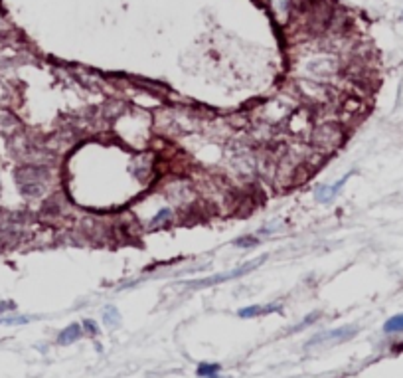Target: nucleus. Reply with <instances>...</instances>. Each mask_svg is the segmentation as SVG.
I'll list each match as a JSON object with an SVG mask.
<instances>
[{"label": "nucleus", "mask_w": 403, "mask_h": 378, "mask_svg": "<svg viewBox=\"0 0 403 378\" xmlns=\"http://www.w3.org/2000/svg\"><path fill=\"white\" fill-rule=\"evenodd\" d=\"M219 370H221V366L215 364V362H202V364L196 368V374L200 378H217Z\"/></svg>", "instance_id": "obj_6"}, {"label": "nucleus", "mask_w": 403, "mask_h": 378, "mask_svg": "<svg viewBox=\"0 0 403 378\" xmlns=\"http://www.w3.org/2000/svg\"><path fill=\"white\" fill-rule=\"evenodd\" d=\"M354 335V329H336V331H328V333H320L316 335L314 339H310L307 343V347H312V345H318V343H330V341H342V339H350Z\"/></svg>", "instance_id": "obj_3"}, {"label": "nucleus", "mask_w": 403, "mask_h": 378, "mask_svg": "<svg viewBox=\"0 0 403 378\" xmlns=\"http://www.w3.org/2000/svg\"><path fill=\"white\" fill-rule=\"evenodd\" d=\"M168 216H170V208H164V210H160V212L154 216V220H152V222H160L162 218H168Z\"/></svg>", "instance_id": "obj_12"}, {"label": "nucleus", "mask_w": 403, "mask_h": 378, "mask_svg": "<svg viewBox=\"0 0 403 378\" xmlns=\"http://www.w3.org/2000/svg\"><path fill=\"white\" fill-rule=\"evenodd\" d=\"M105 323H109V325H117L119 323V313L115 307L107 309V313H105Z\"/></svg>", "instance_id": "obj_8"}, {"label": "nucleus", "mask_w": 403, "mask_h": 378, "mask_svg": "<svg viewBox=\"0 0 403 378\" xmlns=\"http://www.w3.org/2000/svg\"><path fill=\"white\" fill-rule=\"evenodd\" d=\"M275 311H281V307L279 305H267V307H263V305H251V307L239 309L237 315L243 317V319H251V317H257L261 313H275Z\"/></svg>", "instance_id": "obj_5"}, {"label": "nucleus", "mask_w": 403, "mask_h": 378, "mask_svg": "<svg viewBox=\"0 0 403 378\" xmlns=\"http://www.w3.org/2000/svg\"><path fill=\"white\" fill-rule=\"evenodd\" d=\"M257 244V240L255 238H247V240H237L236 246H239V248H249V246H255Z\"/></svg>", "instance_id": "obj_10"}, {"label": "nucleus", "mask_w": 403, "mask_h": 378, "mask_svg": "<svg viewBox=\"0 0 403 378\" xmlns=\"http://www.w3.org/2000/svg\"><path fill=\"white\" fill-rule=\"evenodd\" d=\"M383 331L385 333H403V313L401 315L391 317V319H387L385 325H383Z\"/></svg>", "instance_id": "obj_7"}, {"label": "nucleus", "mask_w": 403, "mask_h": 378, "mask_svg": "<svg viewBox=\"0 0 403 378\" xmlns=\"http://www.w3.org/2000/svg\"><path fill=\"white\" fill-rule=\"evenodd\" d=\"M350 176H352V172L344 174V176H342V178H340L338 182H334L332 186H318V188H316V192H314V194H316V200H318V202H324V204L332 202V200H334V198L338 196L340 188H342V186L346 184V180H348Z\"/></svg>", "instance_id": "obj_2"}, {"label": "nucleus", "mask_w": 403, "mask_h": 378, "mask_svg": "<svg viewBox=\"0 0 403 378\" xmlns=\"http://www.w3.org/2000/svg\"><path fill=\"white\" fill-rule=\"evenodd\" d=\"M81 337H83V325H79V323H71V325H68L64 331L60 333L57 343H60V345H71V343L79 341Z\"/></svg>", "instance_id": "obj_4"}, {"label": "nucleus", "mask_w": 403, "mask_h": 378, "mask_svg": "<svg viewBox=\"0 0 403 378\" xmlns=\"http://www.w3.org/2000/svg\"><path fill=\"white\" fill-rule=\"evenodd\" d=\"M83 327L87 329V331L91 333V335H97V325H95L91 319H87V321H83Z\"/></svg>", "instance_id": "obj_11"}, {"label": "nucleus", "mask_w": 403, "mask_h": 378, "mask_svg": "<svg viewBox=\"0 0 403 378\" xmlns=\"http://www.w3.org/2000/svg\"><path fill=\"white\" fill-rule=\"evenodd\" d=\"M273 2V6H275V10L281 14V16H284L286 14V8H289V0H271Z\"/></svg>", "instance_id": "obj_9"}, {"label": "nucleus", "mask_w": 403, "mask_h": 378, "mask_svg": "<svg viewBox=\"0 0 403 378\" xmlns=\"http://www.w3.org/2000/svg\"><path fill=\"white\" fill-rule=\"evenodd\" d=\"M265 261V258H257V260H251L249 263H243L241 267H237V269H232V271H227V273H215V275H210V277H206V279H198V281H188V284H184L186 287H210V285H217V284H223V281H229V279H237V277H241V275H245V273H249V271H253L257 265H261Z\"/></svg>", "instance_id": "obj_1"}]
</instances>
